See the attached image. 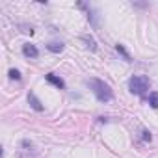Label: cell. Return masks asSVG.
Segmentation results:
<instances>
[{
    "label": "cell",
    "instance_id": "6da1fadb",
    "mask_svg": "<svg viewBox=\"0 0 158 158\" xmlns=\"http://www.w3.org/2000/svg\"><path fill=\"white\" fill-rule=\"evenodd\" d=\"M89 88H91L93 95L97 97V101H101V102H110L114 99L112 88L104 80H101V78H89Z\"/></svg>",
    "mask_w": 158,
    "mask_h": 158
},
{
    "label": "cell",
    "instance_id": "7a4b0ae2",
    "mask_svg": "<svg viewBox=\"0 0 158 158\" xmlns=\"http://www.w3.org/2000/svg\"><path fill=\"white\" fill-rule=\"evenodd\" d=\"M128 88L134 95H145L147 89H149V80L147 76H141V74H134L130 80H128Z\"/></svg>",
    "mask_w": 158,
    "mask_h": 158
},
{
    "label": "cell",
    "instance_id": "3957f363",
    "mask_svg": "<svg viewBox=\"0 0 158 158\" xmlns=\"http://www.w3.org/2000/svg\"><path fill=\"white\" fill-rule=\"evenodd\" d=\"M23 54H24L26 58H37V56H39V50H37L35 45H32V43H24V45H23Z\"/></svg>",
    "mask_w": 158,
    "mask_h": 158
},
{
    "label": "cell",
    "instance_id": "277c9868",
    "mask_svg": "<svg viewBox=\"0 0 158 158\" xmlns=\"http://www.w3.org/2000/svg\"><path fill=\"white\" fill-rule=\"evenodd\" d=\"M47 80H48L50 84H54V86H56L58 89H63V88H65V82L61 80L60 76H56L54 73H48V74H47Z\"/></svg>",
    "mask_w": 158,
    "mask_h": 158
},
{
    "label": "cell",
    "instance_id": "5b68a950",
    "mask_svg": "<svg viewBox=\"0 0 158 158\" xmlns=\"http://www.w3.org/2000/svg\"><path fill=\"white\" fill-rule=\"evenodd\" d=\"M28 102H30V106H32L35 112H41V110H43V104L39 102V99H37L34 93H28Z\"/></svg>",
    "mask_w": 158,
    "mask_h": 158
},
{
    "label": "cell",
    "instance_id": "8992f818",
    "mask_svg": "<svg viewBox=\"0 0 158 158\" xmlns=\"http://www.w3.org/2000/svg\"><path fill=\"white\" fill-rule=\"evenodd\" d=\"M88 19L91 21L93 28H99V21H97V15H95V11H93L91 8H88Z\"/></svg>",
    "mask_w": 158,
    "mask_h": 158
},
{
    "label": "cell",
    "instance_id": "52a82bcc",
    "mask_svg": "<svg viewBox=\"0 0 158 158\" xmlns=\"http://www.w3.org/2000/svg\"><path fill=\"white\" fill-rule=\"evenodd\" d=\"M82 41H84L91 50H97V45H95V39H93V37H89V35H82Z\"/></svg>",
    "mask_w": 158,
    "mask_h": 158
},
{
    "label": "cell",
    "instance_id": "ba28073f",
    "mask_svg": "<svg viewBox=\"0 0 158 158\" xmlns=\"http://www.w3.org/2000/svg\"><path fill=\"white\" fill-rule=\"evenodd\" d=\"M115 50H117V52H119V54H121V56H123L127 61H130V54L127 52V48H125L123 45H119V43H117V45H115Z\"/></svg>",
    "mask_w": 158,
    "mask_h": 158
},
{
    "label": "cell",
    "instance_id": "9c48e42d",
    "mask_svg": "<svg viewBox=\"0 0 158 158\" xmlns=\"http://www.w3.org/2000/svg\"><path fill=\"white\" fill-rule=\"evenodd\" d=\"M149 104H151L154 110L158 108V93H156V91H154V93H149Z\"/></svg>",
    "mask_w": 158,
    "mask_h": 158
},
{
    "label": "cell",
    "instance_id": "30bf717a",
    "mask_svg": "<svg viewBox=\"0 0 158 158\" xmlns=\"http://www.w3.org/2000/svg\"><path fill=\"white\" fill-rule=\"evenodd\" d=\"M47 48L50 52H61L63 50V45L61 43H50V45H47Z\"/></svg>",
    "mask_w": 158,
    "mask_h": 158
},
{
    "label": "cell",
    "instance_id": "8fae6325",
    "mask_svg": "<svg viewBox=\"0 0 158 158\" xmlns=\"http://www.w3.org/2000/svg\"><path fill=\"white\" fill-rule=\"evenodd\" d=\"M10 78H13V80H21V73L17 69H10Z\"/></svg>",
    "mask_w": 158,
    "mask_h": 158
},
{
    "label": "cell",
    "instance_id": "7c38bea8",
    "mask_svg": "<svg viewBox=\"0 0 158 158\" xmlns=\"http://www.w3.org/2000/svg\"><path fill=\"white\" fill-rule=\"evenodd\" d=\"M143 138H145V139H151V134H149V132L145 130V132H143Z\"/></svg>",
    "mask_w": 158,
    "mask_h": 158
}]
</instances>
